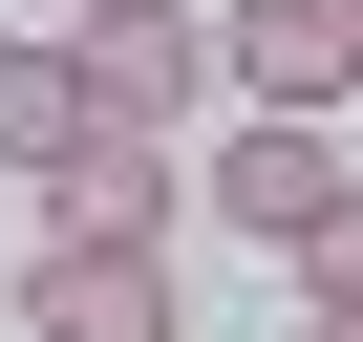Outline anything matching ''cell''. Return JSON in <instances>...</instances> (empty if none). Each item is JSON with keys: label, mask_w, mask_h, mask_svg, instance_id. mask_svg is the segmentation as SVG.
Instances as JSON below:
<instances>
[{"label": "cell", "mask_w": 363, "mask_h": 342, "mask_svg": "<svg viewBox=\"0 0 363 342\" xmlns=\"http://www.w3.org/2000/svg\"><path fill=\"white\" fill-rule=\"evenodd\" d=\"M342 43H363V0H342Z\"/></svg>", "instance_id": "9c48e42d"}, {"label": "cell", "mask_w": 363, "mask_h": 342, "mask_svg": "<svg viewBox=\"0 0 363 342\" xmlns=\"http://www.w3.org/2000/svg\"><path fill=\"white\" fill-rule=\"evenodd\" d=\"M320 193H342V150H320V128H235V150H214V214H257V236H299Z\"/></svg>", "instance_id": "8992f818"}, {"label": "cell", "mask_w": 363, "mask_h": 342, "mask_svg": "<svg viewBox=\"0 0 363 342\" xmlns=\"http://www.w3.org/2000/svg\"><path fill=\"white\" fill-rule=\"evenodd\" d=\"M86 150V65H65V22H0V171H65Z\"/></svg>", "instance_id": "5b68a950"}, {"label": "cell", "mask_w": 363, "mask_h": 342, "mask_svg": "<svg viewBox=\"0 0 363 342\" xmlns=\"http://www.w3.org/2000/svg\"><path fill=\"white\" fill-rule=\"evenodd\" d=\"M214 86H257V128H320L363 86V43H342V0H235L214 22Z\"/></svg>", "instance_id": "3957f363"}, {"label": "cell", "mask_w": 363, "mask_h": 342, "mask_svg": "<svg viewBox=\"0 0 363 342\" xmlns=\"http://www.w3.org/2000/svg\"><path fill=\"white\" fill-rule=\"evenodd\" d=\"M22 321L43 342H171V236H43L22 257Z\"/></svg>", "instance_id": "7a4b0ae2"}, {"label": "cell", "mask_w": 363, "mask_h": 342, "mask_svg": "<svg viewBox=\"0 0 363 342\" xmlns=\"http://www.w3.org/2000/svg\"><path fill=\"white\" fill-rule=\"evenodd\" d=\"M65 65H86V128H171V107L214 86V22H193V0H86Z\"/></svg>", "instance_id": "6da1fadb"}, {"label": "cell", "mask_w": 363, "mask_h": 342, "mask_svg": "<svg viewBox=\"0 0 363 342\" xmlns=\"http://www.w3.org/2000/svg\"><path fill=\"white\" fill-rule=\"evenodd\" d=\"M193 214V171H171V128H86L65 171H43V236H171Z\"/></svg>", "instance_id": "277c9868"}, {"label": "cell", "mask_w": 363, "mask_h": 342, "mask_svg": "<svg viewBox=\"0 0 363 342\" xmlns=\"http://www.w3.org/2000/svg\"><path fill=\"white\" fill-rule=\"evenodd\" d=\"M278 257H299V299H363V171H342V193H320V214H299Z\"/></svg>", "instance_id": "52a82bcc"}, {"label": "cell", "mask_w": 363, "mask_h": 342, "mask_svg": "<svg viewBox=\"0 0 363 342\" xmlns=\"http://www.w3.org/2000/svg\"><path fill=\"white\" fill-rule=\"evenodd\" d=\"M299 342H363V299H299Z\"/></svg>", "instance_id": "ba28073f"}]
</instances>
